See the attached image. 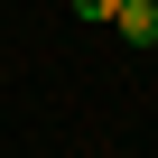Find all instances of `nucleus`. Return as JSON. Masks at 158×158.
Masks as SVG:
<instances>
[{
    "label": "nucleus",
    "mask_w": 158,
    "mask_h": 158,
    "mask_svg": "<svg viewBox=\"0 0 158 158\" xmlns=\"http://www.w3.org/2000/svg\"><path fill=\"white\" fill-rule=\"evenodd\" d=\"M121 10V0H74V19H112Z\"/></svg>",
    "instance_id": "f03ea898"
},
{
    "label": "nucleus",
    "mask_w": 158,
    "mask_h": 158,
    "mask_svg": "<svg viewBox=\"0 0 158 158\" xmlns=\"http://www.w3.org/2000/svg\"><path fill=\"white\" fill-rule=\"evenodd\" d=\"M112 28H121V37H139V47H149V37H158V0H121V10H112Z\"/></svg>",
    "instance_id": "f257e3e1"
}]
</instances>
